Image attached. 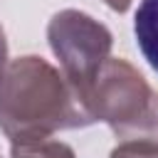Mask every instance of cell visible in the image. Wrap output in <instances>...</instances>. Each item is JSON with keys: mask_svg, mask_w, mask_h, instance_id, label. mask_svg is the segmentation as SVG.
<instances>
[{"mask_svg": "<svg viewBox=\"0 0 158 158\" xmlns=\"http://www.w3.org/2000/svg\"><path fill=\"white\" fill-rule=\"evenodd\" d=\"M94 123L81 96L47 59L27 54L0 72V128L12 143Z\"/></svg>", "mask_w": 158, "mask_h": 158, "instance_id": "cell-1", "label": "cell"}, {"mask_svg": "<svg viewBox=\"0 0 158 158\" xmlns=\"http://www.w3.org/2000/svg\"><path fill=\"white\" fill-rule=\"evenodd\" d=\"M111 158H158V141L151 136L128 138L111 151Z\"/></svg>", "mask_w": 158, "mask_h": 158, "instance_id": "cell-6", "label": "cell"}, {"mask_svg": "<svg viewBox=\"0 0 158 158\" xmlns=\"http://www.w3.org/2000/svg\"><path fill=\"white\" fill-rule=\"evenodd\" d=\"M133 32L143 57L158 72V0H141L133 20Z\"/></svg>", "mask_w": 158, "mask_h": 158, "instance_id": "cell-4", "label": "cell"}, {"mask_svg": "<svg viewBox=\"0 0 158 158\" xmlns=\"http://www.w3.org/2000/svg\"><path fill=\"white\" fill-rule=\"evenodd\" d=\"M5 64H7V40H5V32H2V25H0V72H2Z\"/></svg>", "mask_w": 158, "mask_h": 158, "instance_id": "cell-8", "label": "cell"}, {"mask_svg": "<svg viewBox=\"0 0 158 158\" xmlns=\"http://www.w3.org/2000/svg\"><path fill=\"white\" fill-rule=\"evenodd\" d=\"M86 106L94 121L109 123L118 138H143L158 131V96L126 59L104 62L86 94Z\"/></svg>", "mask_w": 158, "mask_h": 158, "instance_id": "cell-2", "label": "cell"}, {"mask_svg": "<svg viewBox=\"0 0 158 158\" xmlns=\"http://www.w3.org/2000/svg\"><path fill=\"white\" fill-rule=\"evenodd\" d=\"M47 40L54 57L62 64V74L86 104V94L99 69L111 54V44H114L111 32L106 30V25H101L86 12L62 10L49 20Z\"/></svg>", "mask_w": 158, "mask_h": 158, "instance_id": "cell-3", "label": "cell"}, {"mask_svg": "<svg viewBox=\"0 0 158 158\" xmlns=\"http://www.w3.org/2000/svg\"><path fill=\"white\" fill-rule=\"evenodd\" d=\"M10 158H74L72 146L52 138H37V141H22L12 143Z\"/></svg>", "mask_w": 158, "mask_h": 158, "instance_id": "cell-5", "label": "cell"}, {"mask_svg": "<svg viewBox=\"0 0 158 158\" xmlns=\"http://www.w3.org/2000/svg\"><path fill=\"white\" fill-rule=\"evenodd\" d=\"M104 2H106L114 12H126V10L131 7V2H133V0H104Z\"/></svg>", "mask_w": 158, "mask_h": 158, "instance_id": "cell-7", "label": "cell"}]
</instances>
